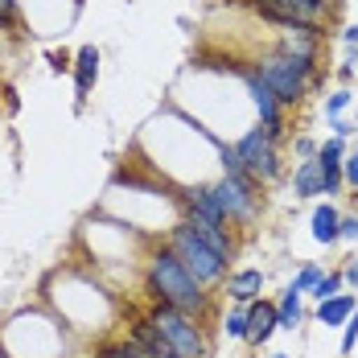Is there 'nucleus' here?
<instances>
[{
	"mask_svg": "<svg viewBox=\"0 0 358 358\" xmlns=\"http://www.w3.org/2000/svg\"><path fill=\"white\" fill-rule=\"evenodd\" d=\"M148 292L157 296V305H173V309L189 313V317H202V313L210 309L206 285H198L169 248H161V251L148 255Z\"/></svg>",
	"mask_w": 358,
	"mask_h": 358,
	"instance_id": "nucleus-1",
	"label": "nucleus"
},
{
	"mask_svg": "<svg viewBox=\"0 0 358 358\" xmlns=\"http://www.w3.org/2000/svg\"><path fill=\"white\" fill-rule=\"evenodd\" d=\"M148 325L157 329L161 346L173 358H206V334H202L198 317L181 313L173 305H157V309L148 313Z\"/></svg>",
	"mask_w": 358,
	"mask_h": 358,
	"instance_id": "nucleus-2",
	"label": "nucleus"
},
{
	"mask_svg": "<svg viewBox=\"0 0 358 358\" xmlns=\"http://www.w3.org/2000/svg\"><path fill=\"white\" fill-rule=\"evenodd\" d=\"M169 251L185 264V272H189L198 285H215V280H222V272H227V259L215 255V251L206 248V243L185 227V222L173 227V235H169Z\"/></svg>",
	"mask_w": 358,
	"mask_h": 358,
	"instance_id": "nucleus-3",
	"label": "nucleus"
},
{
	"mask_svg": "<svg viewBox=\"0 0 358 358\" xmlns=\"http://www.w3.org/2000/svg\"><path fill=\"white\" fill-rule=\"evenodd\" d=\"M309 74H313V62L309 58H288V54H276L259 66V78L272 87V95L280 103H296L309 87Z\"/></svg>",
	"mask_w": 358,
	"mask_h": 358,
	"instance_id": "nucleus-4",
	"label": "nucleus"
},
{
	"mask_svg": "<svg viewBox=\"0 0 358 358\" xmlns=\"http://www.w3.org/2000/svg\"><path fill=\"white\" fill-rule=\"evenodd\" d=\"M259 17L276 21V25H305V29H317L329 13V0H251Z\"/></svg>",
	"mask_w": 358,
	"mask_h": 358,
	"instance_id": "nucleus-5",
	"label": "nucleus"
},
{
	"mask_svg": "<svg viewBox=\"0 0 358 358\" xmlns=\"http://www.w3.org/2000/svg\"><path fill=\"white\" fill-rule=\"evenodd\" d=\"M235 152H239V161H243V173L251 178H276V136L268 132V128H251L243 141L235 144Z\"/></svg>",
	"mask_w": 358,
	"mask_h": 358,
	"instance_id": "nucleus-6",
	"label": "nucleus"
},
{
	"mask_svg": "<svg viewBox=\"0 0 358 358\" xmlns=\"http://www.w3.org/2000/svg\"><path fill=\"white\" fill-rule=\"evenodd\" d=\"M210 198L222 210V218H251L255 210V189L248 178H222L218 185H210Z\"/></svg>",
	"mask_w": 358,
	"mask_h": 358,
	"instance_id": "nucleus-7",
	"label": "nucleus"
},
{
	"mask_svg": "<svg viewBox=\"0 0 358 358\" xmlns=\"http://www.w3.org/2000/svg\"><path fill=\"white\" fill-rule=\"evenodd\" d=\"M185 227H189V231H194L206 248L215 251V255L231 259L235 243H231V235H227V227H222V222H215V218H202V215H185Z\"/></svg>",
	"mask_w": 358,
	"mask_h": 358,
	"instance_id": "nucleus-8",
	"label": "nucleus"
},
{
	"mask_svg": "<svg viewBox=\"0 0 358 358\" xmlns=\"http://www.w3.org/2000/svg\"><path fill=\"white\" fill-rule=\"evenodd\" d=\"M248 87H251V99H255V108H259V124L276 136L280 132V99L272 95V87L259 78V74H248Z\"/></svg>",
	"mask_w": 358,
	"mask_h": 358,
	"instance_id": "nucleus-9",
	"label": "nucleus"
},
{
	"mask_svg": "<svg viewBox=\"0 0 358 358\" xmlns=\"http://www.w3.org/2000/svg\"><path fill=\"white\" fill-rule=\"evenodd\" d=\"M259 288H264V272L259 268H243V272H231L227 276V292L239 305H255L259 301Z\"/></svg>",
	"mask_w": 358,
	"mask_h": 358,
	"instance_id": "nucleus-10",
	"label": "nucleus"
},
{
	"mask_svg": "<svg viewBox=\"0 0 358 358\" xmlns=\"http://www.w3.org/2000/svg\"><path fill=\"white\" fill-rule=\"evenodd\" d=\"M272 329H276V305H268V301H255L248 309V342H268L272 338Z\"/></svg>",
	"mask_w": 358,
	"mask_h": 358,
	"instance_id": "nucleus-11",
	"label": "nucleus"
},
{
	"mask_svg": "<svg viewBox=\"0 0 358 358\" xmlns=\"http://www.w3.org/2000/svg\"><path fill=\"white\" fill-rule=\"evenodd\" d=\"M292 189L301 194V198H313V194H325V169L317 161H305L301 169H296V178H292Z\"/></svg>",
	"mask_w": 358,
	"mask_h": 358,
	"instance_id": "nucleus-12",
	"label": "nucleus"
},
{
	"mask_svg": "<svg viewBox=\"0 0 358 358\" xmlns=\"http://www.w3.org/2000/svg\"><path fill=\"white\" fill-rule=\"evenodd\" d=\"M95 74H99V54H95V45H87V50H78V58H74V83H78V99L91 91Z\"/></svg>",
	"mask_w": 358,
	"mask_h": 358,
	"instance_id": "nucleus-13",
	"label": "nucleus"
},
{
	"mask_svg": "<svg viewBox=\"0 0 358 358\" xmlns=\"http://www.w3.org/2000/svg\"><path fill=\"white\" fill-rule=\"evenodd\" d=\"M338 227H342V215H338L329 202L313 210V239H317V243H334V239H338Z\"/></svg>",
	"mask_w": 358,
	"mask_h": 358,
	"instance_id": "nucleus-14",
	"label": "nucleus"
},
{
	"mask_svg": "<svg viewBox=\"0 0 358 358\" xmlns=\"http://www.w3.org/2000/svg\"><path fill=\"white\" fill-rule=\"evenodd\" d=\"M350 313H355V296H329L317 309L322 325H342V322H350Z\"/></svg>",
	"mask_w": 358,
	"mask_h": 358,
	"instance_id": "nucleus-15",
	"label": "nucleus"
},
{
	"mask_svg": "<svg viewBox=\"0 0 358 358\" xmlns=\"http://www.w3.org/2000/svg\"><path fill=\"white\" fill-rule=\"evenodd\" d=\"M276 325H280V329H296V325H301V292L292 285H288L285 301H280V309H276Z\"/></svg>",
	"mask_w": 358,
	"mask_h": 358,
	"instance_id": "nucleus-16",
	"label": "nucleus"
},
{
	"mask_svg": "<svg viewBox=\"0 0 358 358\" xmlns=\"http://www.w3.org/2000/svg\"><path fill=\"white\" fill-rule=\"evenodd\" d=\"M317 165H322L325 173H334V169H342V141L334 136V141H325L317 148Z\"/></svg>",
	"mask_w": 358,
	"mask_h": 358,
	"instance_id": "nucleus-17",
	"label": "nucleus"
},
{
	"mask_svg": "<svg viewBox=\"0 0 358 358\" xmlns=\"http://www.w3.org/2000/svg\"><path fill=\"white\" fill-rule=\"evenodd\" d=\"M342 280H346L342 272H329V276H322V280L313 285V296H317V301H329V296H338V288H342Z\"/></svg>",
	"mask_w": 358,
	"mask_h": 358,
	"instance_id": "nucleus-18",
	"label": "nucleus"
},
{
	"mask_svg": "<svg viewBox=\"0 0 358 358\" xmlns=\"http://www.w3.org/2000/svg\"><path fill=\"white\" fill-rule=\"evenodd\" d=\"M99 358H144L141 346H132V342H115V346H103Z\"/></svg>",
	"mask_w": 358,
	"mask_h": 358,
	"instance_id": "nucleus-19",
	"label": "nucleus"
},
{
	"mask_svg": "<svg viewBox=\"0 0 358 358\" xmlns=\"http://www.w3.org/2000/svg\"><path fill=\"white\" fill-rule=\"evenodd\" d=\"M317 280H322V268H313V264H309V268H305V272H301V276L292 280V288L301 292V288H313V285H317Z\"/></svg>",
	"mask_w": 358,
	"mask_h": 358,
	"instance_id": "nucleus-20",
	"label": "nucleus"
},
{
	"mask_svg": "<svg viewBox=\"0 0 358 358\" xmlns=\"http://www.w3.org/2000/svg\"><path fill=\"white\" fill-rule=\"evenodd\" d=\"M227 334L231 338H248V313H231L227 317Z\"/></svg>",
	"mask_w": 358,
	"mask_h": 358,
	"instance_id": "nucleus-21",
	"label": "nucleus"
},
{
	"mask_svg": "<svg viewBox=\"0 0 358 358\" xmlns=\"http://www.w3.org/2000/svg\"><path fill=\"white\" fill-rule=\"evenodd\" d=\"M355 342H358V309L350 313V322H346V338H342V350L350 355V350H355Z\"/></svg>",
	"mask_w": 358,
	"mask_h": 358,
	"instance_id": "nucleus-22",
	"label": "nucleus"
},
{
	"mask_svg": "<svg viewBox=\"0 0 358 358\" xmlns=\"http://www.w3.org/2000/svg\"><path fill=\"white\" fill-rule=\"evenodd\" d=\"M342 178H346V181L358 189V152H350V157L342 161Z\"/></svg>",
	"mask_w": 358,
	"mask_h": 358,
	"instance_id": "nucleus-23",
	"label": "nucleus"
},
{
	"mask_svg": "<svg viewBox=\"0 0 358 358\" xmlns=\"http://www.w3.org/2000/svg\"><path fill=\"white\" fill-rule=\"evenodd\" d=\"M338 239H358V218H342V227H338Z\"/></svg>",
	"mask_w": 358,
	"mask_h": 358,
	"instance_id": "nucleus-24",
	"label": "nucleus"
},
{
	"mask_svg": "<svg viewBox=\"0 0 358 358\" xmlns=\"http://www.w3.org/2000/svg\"><path fill=\"white\" fill-rule=\"evenodd\" d=\"M346 103H350V95H346V91H338V95L329 99V115H338V111L346 108Z\"/></svg>",
	"mask_w": 358,
	"mask_h": 358,
	"instance_id": "nucleus-25",
	"label": "nucleus"
},
{
	"mask_svg": "<svg viewBox=\"0 0 358 358\" xmlns=\"http://www.w3.org/2000/svg\"><path fill=\"white\" fill-rule=\"evenodd\" d=\"M13 8H17V0H0V25L13 17Z\"/></svg>",
	"mask_w": 358,
	"mask_h": 358,
	"instance_id": "nucleus-26",
	"label": "nucleus"
},
{
	"mask_svg": "<svg viewBox=\"0 0 358 358\" xmlns=\"http://www.w3.org/2000/svg\"><path fill=\"white\" fill-rule=\"evenodd\" d=\"M346 280H350V285L358 288V259H355V264H350V268H346Z\"/></svg>",
	"mask_w": 358,
	"mask_h": 358,
	"instance_id": "nucleus-27",
	"label": "nucleus"
},
{
	"mask_svg": "<svg viewBox=\"0 0 358 358\" xmlns=\"http://www.w3.org/2000/svg\"><path fill=\"white\" fill-rule=\"evenodd\" d=\"M346 41H350V45H358V25H350V29H346Z\"/></svg>",
	"mask_w": 358,
	"mask_h": 358,
	"instance_id": "nucleus-28",
	"label": "nucleus"
},
{
	"mask_svg": "<svg viewBox=\"0 0 358 358\" xmlns=\"http://www.w3.org/2000/svg\"><path fill=\"white\" fill-rule=\"evenodd\" d=\"M144 358H173V355H169V350H161V355H144Z\"/></svg>",
	"mask_w": 358,
	"mask_h": 358,
	"instance_id": "nucleus-29",
	"label": "nucleus"
},
{
	"mask_svg": "<svg viewBox=\"0 0 358 358\" xmlns=\"http://www.w3.org/2000/svg\"><path fill=\"white\" fill-rule=\"evenodd\" d=\"M272 358H288V355H272Z\"/></svg>",
	"mask_w": 358,
	"mask_h": 358,
	"instance_id": "nucleus-30",
	"label": "nucleus"
}]
</instances>
